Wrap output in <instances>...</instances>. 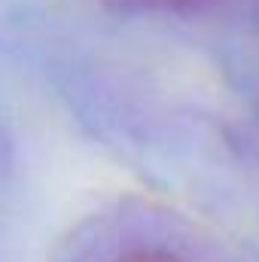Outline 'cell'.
<instances>
[{
  "label": "cell",
  "mask_w": 259,
  "mask_h": 262,
  "mask_svg": "<svg viewBox=\"0 0 259 262\" xmlns=\"http://www.w3.org/2000/svg\"><path fill=\"white\" fill-rule=\"evenodd\" d=\"M140 3H183V0H140Z\"/></svg>",
  "instance_id": "7a4b0ae2"
},
{
  "label": "cell",
  "mask_w": 259,
  "mask_h": 262,
  "mask_svg": "<svg viewBox=\"0 0 259 262\" xmlns=\"http://www.w3.org/2000/svg\"><path fill=\"white\" fill-rule=\"evenodd\" d=\"M116 262H183L177 259L174 253H165V250H134V253H125Z\"/></svg>",
  "instance_id": "6da1fadb"
}]
</instances>
